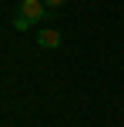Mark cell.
Listing matches in <instances>:
<instances>
[{"label": "cell", "mask_w": 124, "mask_h": 127, "mask_svg": "<svg viewBox=\"0 0 124 127\" xmlns=\"http://www.w3.org/2000/svg\"><path fill=\"white\" fill-rule=\"evenodd\" d=\"M37 44L44 47V50H54V47H60V33L54 30V27H44V30L37 33Z\"/></svg>", "instance_id": "cell-2"}, {"label": "cell", "mask_w": 124, "mask_h": 127, "mask_svg": "<svg viewBox=\"0 0 124 127\" xmlns=\"http://www.w3.org/2000/svg\"><path fill=\"white\" fill-rule=\"evenodd\" d=\"M44 13H47V3H44V0H20L17 17H13V27H17V30H27V27L40 24Z\"/></svg>", "instance_id": "cell-1"}, {"label": "cell", "mask_w": 124, "mask_h": 127, "mask_svg": "<svg viewBox=\"0 0 124 127\" xmlns=\"http://www.w3.org/2000/svg\"><path fill=\"white\" fill-rule=\"evenodd\" d=\"M44 3H47V7H60L64 0H44Z\"/></svg>", "instance_id": "cell-3"}]
</instances>
